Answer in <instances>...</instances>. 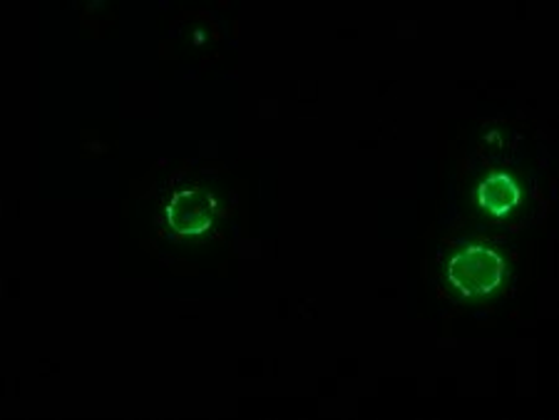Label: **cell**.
I'll list each match as a JSON object with an SVG mask.
<instances>
[{
  "mask_svg": "<svg viewBox=\"0 0 559 420\" xmlns=\"http://www.w3.org/2000/svg\"><path fill=\"white\" fill-rule=\"evenodd\" d=\"M504 274V262L500 254L485 247H471L460 252L450 264V279L463 293H490L498 289Z\"/></svg>",
  "mask_w": 559,
  "mask_h": 420,
  "instance_id": "1",
  "label": "cell"
},
{
  "mask_svg": "<svg viewBox=\"0 0 559 420\" xmlns=\"http://www.w3.org/2000/svg\"><path fill=\"white\" fill-rule=\"evenodd\" d=\"M169 225L187 237L204 235L212 227V202L202 192H182L169 204Z\"/></svg>",
  "mask_w": 559,
  "mask_h": 420,
  "instance_id": "2",
  "label": "cell"
},
{
  "mask_svg": "<svg viewBox=\"0 0 559 420\" xmlns=\"http://www.w3.org/2000/svg\"><path fill=\"white\" fill-rule=\"evenodd\" d=\"M475 204L492 217H504L520 204V187L508 175H492L475 190Z\"/></svg>",
  "mask_w": 559,
  "mask_h": 420,
  "instance_id": "3",
  "label": "cell"
}]
</instances>
